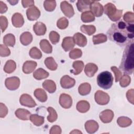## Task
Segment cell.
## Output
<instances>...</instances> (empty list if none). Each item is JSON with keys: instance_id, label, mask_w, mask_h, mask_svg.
Wrapping results in <instances>:
<instances>
[{"instance_id": "obj_1", "label": "cell", "mask_w": 134, "mask_h": 134, "mask_svg": "<svg viewBox=\"0 0 134 134\" xmlns=\"http://www.w3.org/2000/svg\"><path fill=\"white\" fill-rule=\"evenodd\" d=\"M107 34L111 41L120 46H125L133 40L134 25L118 20L111 25Z\"/></svg>"}, {"instance_id": "obj_2", "label": "cell", "mask_w": 134, "mask_h": 134, "mask_svg": "<svg viewBox=\"0 0 134 134\" xmlns=\"http://www.w3.org/2000/svg\"><path fill=\"white\" fill-rule=\"evenodd\" d=\"M119 68L125 74H131L133 73L134 70L133 40L126 45Z\"/></svg>"}, {"instance_id": "obj_3", "label": "cell", "mask_w": 134, "mask_h": 134, "mask_svg": "<svg viewBox=\"0 0 134 134\" xmlns=\"http://www.w3.org/2000/svg\"><path fill=\"white\" fill-rule=\"evenodd\" d=\"M113 77L112 74L109 71H105L99 73L97 77L98 85L105 90L110 88L113 84Z\"/></svg>"}, {"instance_id": "obj_4", "label": "cell", "mask_w": 134, "mask_h": 134, "mask_svg": "<svg viewBox=\"0 0 134 134\" xmlns=\"http://www.w3.org/2000/svg\"><path fill=\"white\" fill-rule=\"evenodd\" d=\"M103 8L105 14L113 21H118L122 16V10L117 9L116 6L111 3L106 4Z\"/></svg>"}, {"instance_id": "obj_5", "label": "cell", "mask_w": 134, "mask_h": 134, "mask_svg": "<svg viewBox=\"0 0 134 134\" xmlns=\"http://www.w3.org/2000/svg\"><path fill=\"white\" fill-rule=\"evenodd\" d=\"M94 98L96 103L100 105H105L107 104L110 99L109 96L107 93L100 90L96 92Z\"/></svg>"}, {"instance_id": "obj_6", "label": "cell", "mask_w": 134, "mask_h": 134, "mask_svg": "<svg viewBox=\"0 0 134 134\" xmlns=\"http://www.w3.org/2000/svg\"><path fill=\"white\" fill-rule=\"evenodd\" d=\"M5 85L6 88L9 90H16L20 85V80L17 76L8 77L5 80Z\"/></svg>"}, {"instance_id": "obj_7", "label": "cell", "mask_w": 134, "mask_h": 134, "mask_svg": "<svg viewBox=\"0 0 134 134\" xmlns=\"http://www.w3.org/2000/svg\"><path fill=\"white\" fill-rule=\"evenodd\" d=\"M19 102L21 105L30 108L34 107L37 105L36 103L31 96L27 94H23L21 95Z\"/></svg>"}, {"instance_id": "obj_8", "label": "cell", "mask_w": 134, "mask_h": 134, "mask_svg": "<svg viewBox=\"0 0 134 134\" xmlns=\"http://www.w3.org/2000/svg\"><path fill=\"white\" fill-rule=\"evenodd\" d=\"M60 8L63 13L68 18H71L74 15V11L72 5L67 1H63L61 3Z\"/></svg>"}, {"instance_id": "obj_9", "label": "cell", "mask_w": 134, "mask_h": 134, "mask_svg": "<svg viewBox=\"0 0 134 134\" xmlns=\"http://www.w3.org/2000/svg\"><path fill=\"white\" fill-rule=\"evenodd\" d=\"M26 15L28 20L30 21L36 20L39 18L40 12L36 6H32L27 9Z\"/></svg>"}, {"instance_id": "obj_10", "label": "cell", "mask_w": 134, "mask_h": 134, "mask_svg": "<svg viewBox=\"0 0 134 134\" xmlns=\"http://www.w3.org/2000/svg\"><path fill=\"white\" fill-rule=\"evenodd\" d=\"M59 103L62 107L65 109L70 108L72 105V97L67 94H61L59 98Z\"/></svg>"}, {"instance_id": "obj_11", "label": "cell", "mask_w": 134, "mask_h": 134, "mask_svg": "<svg viewBox=\"0 0 134 134\" xmlns=\"http://www.w3.org/2000/svg\"><path fill=\"white\" fill-rule=\"evenodd\" d=\"M90 9L93 15L97 17L101 16L104 12V8L102 5L98 2L94 1L91 4Z\"/></svg>"}, {"instance_id": "obj_12", "label": "cell", "mask_w": 134, "mask_h": 134, "mask_svg": "<svg viewBox=\"0 0 134 134\" xmlns=\"http://www.w3.org/2000/svg\"><path fill=\"white\" fill-rule=\"evenodd\" d=\"M75 80L68 75L63 76L60 80V85L63 88H70L74 86Z\"/></svg>"}, {"instance_id": "obj_13", "label": "cell", "mask_w": 134, "mask_h": 134, "mask_svg": "<svg viewBox=\"0 0 134 134\" xmlns=\"http://www.w3.org/2000/svg\"><path fill=\"white\" fill-rule=\"evenodd\" d=\"M114 112L110 109L102 111L99 114V118L103 123L110 122L114 118Z\"/></svg>"}, {"instance_id": "obj_14", "label": "cell", "mask_w": 134, "mask_h": 134, "mask_svg": "<svg viewBox=\"0 0 134 134\" xmlns=\"http://www.w3.org/2000/svg\"><path fill=\"white\" fill-rule=\"evenodd\" d=\"M75 42L73 37H66L64 38L62 42V47L66 52L71 50L75 46Z\"/></svg>"}, {"instance_id": "obj_15", "label": "cell", "mask_w": 134, "mask_h": 134, "mask_svg": "<svg viewBox=\"0 0 134 134\" xmlns=\"http://www.w3.org/2000/svg\"><path fill=\"white\" fill-rule=\"evenodd\" d=\"M93 1L90 0H79L76 3V6L79 11L84 12L88 11L90 9L91 3Z\"/></svg>"}, {"instance_id": "obj_16", "label": "cell", "mask_w": 134, "mask_h": 134, "mask_svg": "<svg viewBox=\"0 0 134 134\" xmlns=\"http://www.w3.org/2000/svg\"><path fill=\"white\" fill-rule=\"evenodd\" d=\"M37 65L36 62L34 61H26L24 62L23 66V71L25 74L32 73Z\"/></svg>"}, {"instance_id": "obj_17", "label": "cell", "mask_w": 134, "mask_h": 134, "mask_svg": "<svg viewBox=\"0 0 134 134\" xmlns=\"http://www.w3.org/2000/svg\"><path fill=\"white\" fill-rule=\"evenodd\" d=\"M12 22L13 25L17 28H19L23 26L24 24V19L23 15L19 13H15L12 17Z\"/></svg>"}, {"instance_id": "obj_18", "label": "cell", "mask_w": 134, "mask_h": 134, "mask_svg": "<svg viewBox=\"0 0 134 134\" xmlns=\"http://www.w3.org/2000/svg\"><path fill=\"white\" fill-rule=\"evenodd\" d=\"M98 123L93 120L87 121L85 124V128L86 132L88 133H94L98 129Z\"/></svg>"}, {"instance_id": "obj_19", "label": "cell", "mask_w": 134, "mask_h": 134, "mask_svg": "<svg viewBox=\"0 0 134 134\" xmlns=\"http://www.w3.org/2000/svg\"><path fill=\"white\" fill-rule=\"evenodd\" d=\"M16 116L19 119L23 120H27L30 119L31 113L28 110L24 108H18L15 111Z\"/></svg>"}, {"instance_id": "obj_20", "label": "cell", "mask_w": 134, "mask_h": 134, "mask_svg": "<svg viewBox=\"0 0 134 134\" xmlns=\"http://www.w3.org/2000/svg\"><path fill=\"white\" fill-rule=\"evenodd\" d=\"M73 38L74 39L75 43L80 47H83L87 44V39L86 37L80 32L75 34Z\"/></svg>"}, {"instance_id": "obj_21", "label": "cell", "mask_w": 134, "mask_h": 134, "mask_svg": "<svg viewBox=\"0 0 134 134\" xmlns=\"http://www.w3.org/2000/svg\"><path fill=\"white\" fill-rule=\"evenodd\" d=\"M33 29L36 35L42 36L45 34L47 31V27L43 23L37 22L34 25Z\"/></svg>"}, {"instance_id": "obj_22", "label": "cell", "mask_w": 134, "mask_h": 134, "mask_svg": "<svg viewBox=\"0 0 134 134\" xmlns=\"http://www.w3.org/2000/svg\"><path fill=\"white\" fill-rule=\"evenodd\" d=\"M98 70L97 66L93 63H89L85 65L84 72L85 74L88 77H92Z\"/></svg>"}, {"instance_id": "obj_23", "label": "cell", "mask_w": 134, "mask_h": 134, "mask_svg": "<svg viewBox=\"0 0 134 134\" xmlns=\"http://www.w3.org/2000/svg\"><path fill=\"white\" fill-rule=\"evenodd\" d=\"M32 34L26 31L23 32L20 36V41L22 44L24 46H28L32 41Z\"/></svg>"}, {"instance_id": "obj_24", "label": "cell", "mask_w": 134, "mask_h": 134, "mask_svg": "<svg viewBox=\"0 0 134 134\" xmlns=\"http://www.w3.org/2000/svg\"><path fill=\"white\" fill-rule=\"evenodd\" d=\"M72 66L74 68V70H71L70 72L76 75H78L82 71L84 66V64L82 61L77 60L73 62Z\"/></svg>"}, {"instance_id": "obj_25", "label": "cell", "mask_w": 134, "mask_h": 134, "mask_svg": "<svg viewBox=\"0 0 134 134\" xmlns=\"http://www.w3.org/2000/svg\"><path fill=\"white\" fill-rule=\"evenodd\" d=\"M42 86L50 93H53L56 90V85L54 82L50 80H46L42 83Z\"/></svg>"}, {"instance_id": "obj_26", "label": "cell", "mask_w": 134, "mask_h": 134, "mask_svg": "<svg viewBox=\"0 0 134 134\" xmlns=\"http://www.w3.org/2000/svg\"><path fill=\"white\" fill-rule=\"evenodd\" d=\"M90 108V103L85 100L79 101L76 104V109L78 111L81 113L87 112Z\"/></svg>"}, {"instance_id": "obj_27", "label": "cell", "mask_w": 134, "mask_h": 134, "mask_svg": "<svg viewBox=\"0 0 134 134\" xmlns=\"http://www.w3.org/2000/svg\"><path fill=\"white\" fill-rule=\"evenodd\" d=\"M49 75V73L42 68L38 69L33 73L34 77L37 80H41L42 79H46L48 77Z\"/></svg>"}, {"instance_id": "obj_28", "label": "cell", "mask_w": 134, "mask_h": 134, "mask_svg": "<svg viewBox=\"0 0 134 134\" xmlns=\"http://www.w3.org/2000/svg\"><path fill=\"white\" fill-rule=\"evenodd\" d=\"M34 95L36 98L41 102H45L47 100V93L43 89H36L34 91Z\"/></svg>"}, {"instance_id": "obj_29", "label": "cell", "mask_w": 134, "mask_h": 134, "mask_svg": "<svg viewBox=\"0 0 134 134\" xmlns=\"http://www.w3.org/2000/svg\"><path fill=\"white\" fill-rule=\"evenodd\" d=\"M40 47L44 53H51L52 51V47L49 42L46 39H42L40 42Z\"/></svg>"}, {"instance_id": "obj_30", "label": "cell", "mask_w": 134, "mask_h": 134, "mask_svg": "<svg viewBox=\"0 0 134 134\" xmlns=\"http://www.w3.org/2000/svg\"><path fill=\"white\" fill-rule=\"evenodd\" d=\"M79 93L81 95L84 96L88 95L91 91V86L88 83H82L78 88Z\"/></svg>"}, {"instance_id": "obj_31", "label": "cell", "mask_w": 134, "mask_h": 134, "mask_svg": "<svg viewBox=\"0 0 134 134\" xmlns=\"http://www.w3.org/2000/svg\"><path fill=\"white\" fill-rule=\"evenodd\" d=\"M44 64L48 69L51 71H54L58 68L57 63L51 57H48L44 60Z\"/></svg>"}, {"instance_id": "obj_32", "label": "cell", "mask_w": 134, "mask_h": 134, "mask_svg": "<svg viewBox=\"0 0 134 134\" xmlns=\"http://www.w3.org/2000/svg\"><path fill=\"white\" fill-rule=\"evenodd\" d=\"M3 42L6 46L13 47L15 44V37L12 34H8L3 38Z\"/></svg>"}, {"instance_id": "obj_33", "label": "cell", "mask_w": 134, "mask_h": 134, "mask_svg": "<svg viewBox=\"0 0 134 134\" xmlns=\"http://www.w3.org/2000/svg\"><path fill=\"white\" fill-rule=\"evenodd\" d=\"M16 68V64L13 60H8L4 67V71L7 73H12Z\"/></svg>"}, {"instance_id": "obj_34", "label": "cell", "mask_w": 134, "mask_h": 134, "mask_svg": "<svg viewBox=\"0 0 134 134\" xmlns=\"http://www.w3.org/2000/svg\"><path fill=\"white\" fill-rule=\"evenodd\" d=\"M30 120L36 126H40L44 123V117L37 114L31 115Z\"/></svg>"}, {"instance_id": "obj_35", "label": "cell", "mask_w": 134, "mask_h": 134, "mask_svg": "<svg viewBox=\"0 0 134 134\" xmlns=\"http://www.w3.org/2000/svg\"><path fill=\"white\" fill-rule=\"evenodd\" d=\"M117 124L121 127H127L129 126L131 123L132 120L131 119L127 117H119L117 120Z\"/></svg>"}, {"instance_id": "obj_36", "label": "cell", "mask_w": 134, "mask_h": 134, "mask_svg": "<svg viewBox=\"0 0 134 134\" xmlns=\"http://www.w3.org/2000/svg\"><path fill=\"white\" fill-rule=\"evenodd\" d=\"M81 30L82 32L88 35L91 36L94 34L96 31V28L93 25H83L81 26Z\"/></svg>"}, {"instance_id": "obj_37", "label": "cell", "mask_w": 134, "mask_h": 134, "mask_svg": "<svg viewBox=\"0 0 134 134\" xmlns=\"http://www.w3.org/2000/svg\"><path fill=\"white\" fill-rule=\"evenodd\" d=\"M81 19L84 23H90L95 20V16L91 11H86L82 13Z\"/></svg>"}, {"instance_id": "obj_38", "label": "cell", "mask_w": 134, "mask_h": 134, "mask_svg": "<svg viewBox=\"0 0 134 134\" xmlns=\"http://www.w3.org/2000/svg\"><path fill=\"white\" fill-rule=\"evenodd\" d=\"M107 40V36L103 34H99L93 37V42L94 44L105 42Z\"/></svg>"}, {"instance_id": "obj_39", "label": "cell", "mask_w": 134, "mask_h": 134, "mask_svg": "<svg viewBox=\"0 0 134 134\" xmlns=\"http://www.w3.org/2000/svg\"><path fill=\"white\" fill-rule=\"evenodd\" d=\"M47 110L49 113V116L47 117V120L48 121L50 122L55 121L58 118V115L56 111L51 107H48Z\"/></svg>"}, {"instance_id": "obj_40", "label": "cell", "mask_w": 134, "mask_h": 134, "mask_svg": "<svg viewBox=\"0 0 134 134\" xmlns=\"http://www.w3.org/2000/svg\"><path fill=\"white\" fill-rule=\"evenodd\" d=\"M29 55L31 58L35 59H40L42 56V53L37 47H32L29 51Z\"/></svg>"}, {"instance_id": "obj_41", "label": "cell", "mask_w": 134, "mask_h": 134, "mask_svg": "<svg viewBox=\"0 0 134 134\" xmlns=\"http://www.w3.org/2000/svg\"><path fill=\"white\" fill-rule=\"evenodd\" d=\"M43 6L46 10L52 12L55 9L56 7V2L55 1H44Z\"/></svg>"}, {"instance_id": "obj_42", "label": "cell", "mask_w": 134, "mask_h": 134, "mask_svg": "<svg viewBox=\"0 0 134 134\" xmlns=\"http://www.w3.org/2000/svg\"><path fill=\"white\" fill-rule=\"evenodd\" d=\"M69 21L65 17H62L58 19L57 23L58 28L60 29H64L68 26Z\"/></svg>"}, {"instance_id": "obj_43", "label": "cell", "mask_w": 134, "mask_h": 134, "mask_svg": "<svg viewBox=\"0 0 134 134\" xmlns=\"http://www.w3.org/2000/svg\"><path fill=\"white\" fill-rule=\"evenodd\" d=\"M49 37L50 41L53 44H57L59 41L60 35L57 32L55 31H51L49 34Z\"/></svg>"}, {"instance_id": "obj_44", "label": "cell", "mask_w": 134, "mask_h": 134, "mask_svg": "<svg viewBox=\"0 0 134 134\" xmlns=\"http://www.w3.org/2000/svg\"><path fill=\"white\" fill-rule=\"evenodd\" d=\"M119 81H120V85L122 87H125L129 85L131 82V78L129 75L124 74V75H122Z\"/></svg>"}, {"instance_id": "obj_45", "label": "cell", "mask_w": 134, "mask_h": 134, "mask_svg": "<svg viewBox=\"0 0 134 134\" xmlns=\"http://www.w3.org/2000/svg\"><path fill=\"white\" fill-rule=\"evenodd\" d=\"M82 55V52L81 50L75 48L72 50L69 53V57L72 59H76L80 58Z\"/></svg>"}, {"instance_id": "obj_46", "label": "cell", "mask_w": 134, "mask_h": 134, "mask_svg": "<svg viewBox=\"0 0 134 134\" xmlns=\"http://www.w3.org/2000/svg\"><path fill=\"white\" fill-rule=\"evenodd\" d=\"M125 22L127 24H133L134 22V14L132 12H126L123 17Z\"/></svg>"}, {"instance_id": "obj_47", "label": "cell", "mask_w": 134, "mask_h": 134, "mask_svg": "<svg viewBox=\"0 0 134 134\" xmlns=\"http://www.w3.org/2000/svg\"><path fill=\"white\" fill-rule=\"evenodd\" d=\"M10 54V51L8 48L5 45H0V55L3 57L9 56Z\"/></svg>"}, {"instance_id": "obj_48", "label": "cell", "mask_w": 134, "mask_h": 134, "mask_svg": "<svg viewBox=\"0 0 134 134\" xmlns=\"http://www.w3.org/2000/svg\"><path fill=\"white\" fill-rule=\"evenodd\" d=\"M0 24L2 32H3L5 30L8 26V20L5 16H0Z\"/></svg>"}, {"instance_id": "obj_49", "label": "cell", "mask_w": 134, "mask_h": 134, "mask_svg": "<svg viewBox=\"0 0 134 134\" xmlns=\"http://www.w3.org/2000/svg\"><path fill=\"white\" fill-rule=\"evenodd\" d=\"M110 69L111 71L114 73L115 74V82H117L118 81H119L120 79L122 76V73L120 71V70L115 66H113L111 67Z\"/></svg>"}, {"instance_id": "obj_50", "label": "cell", "mask_w": 134, "mask_h": 134, "mask_svg": "<svg viewBox=\"0 0 134 134\" xmlns=\"http://www.w3.org/2000/svg\"><path fill=\"white\" fill-rule=\"evenodd\" d=\"M8 113L7 107L2 103H0V117L1 118L5 117Z\"/></svg>"}, {"instance_id": "obj_51", "label": "cell", "mask_w": 134, "mask_h": 134, "mask_svg": "<svg viewBox=\"0 0 134 134\" xmlns=\"http://www.w3.org/2000/svg\"><path fill=\"white\" fill-rule=\"evenodd\" d=\"M126 96L129 102L133 104L134 97H133V89H130L128 90L126 94Z\"/></svg>"}, {"instance_id": "obj_52", "label": "cell", "mask_w": 134, "mask_h": 134, "mask_svg": "<svg viewBox=\"0 0 134 134\" xmlns=\"http://www.w3.org/2000/svg\"><path fill=\"white\" fill-rule=\"evenodd\" d=\"M50 133L51 134H60L61 133V129L60 126L58 125H54L50 130Z\"/></svg>"}, {"instance_id": "obj_53", "label": "cell", "mask_w": 134, "mask_h": 134, "mask_svg": "<svg viewBox=\"0 0 134 134\" xmlns=\"http://www.w3.org/2000/svg\"><path fill=\"white\" fill-rule=\"evenodd\" d=\"M22 5L24 8H26L30 6H34V1L32 0H29V1H26V0H23L21 1Z\"/></svg>"}, {"instance_id": "obj_54", "label": "cell", "mask_w": 134, "mask_h": 134, "mask_svg": "<svg viewBox=\"0 0 134 134\" xmlns=\"http://www.w3.org/2000/svg\"><path fill=\"white\" fill-rule=\"evenodd\" d=\"M7 10V7L4 3L0 1V13L1 14L5 13Z\"/></svg>"}, {"instance_id": "obj_55", "label": "cell", "mask_w": 134, "mask_h": 134, "mask_svg": "<svg viewBox=\"0 0 134 134\" xmlns=\"http://www.w3.org/2000/svg\"><path fill=\"white\" fill-rule=\"evenodd\" d=\"M8 2H9L12 5H15L18 2V1H8Z\"/></svg>"}, {"instance_id": "obj_56", "label": "cell", "mask_w": 134, "mask_h": 134, "mask_svg": "<svg viewBox=\"0 0 134 134\" xmlns=\"http://www.w3.org/2000/svg\"><path fill=\"white\" fill-rule=\"evenodd\" d=\"M70 133H82V132L77 129H75V130H74L73 131H71L70 132Z\"/></svg>"}]
</instances>
